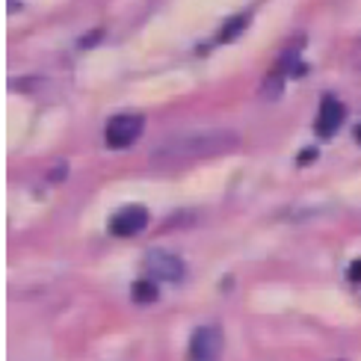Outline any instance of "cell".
Instances as JSON below:
<instances>
[{
    "label": "cell",
    "instance_id": "6da1fadb",
    "mask_svg": "<svg viewBox=\"0 0 361 361\" xmlns=\"http://www.w3.org/2000/svg\"><path fill=\"white\" fill-rule=\"evenodd\" d=\"M240 145V137L234 130H199V133H187L163 142L154 152V163H190V160H202V157H216V154H228Z\"/></svg>",
    "mask_w": 361,
    "mask_h": 361
},
{
    "label": "cell",
    "instance_id": "7a4b0ae2",
    "mask_svg": "<svg viewBox=\"0 0 361 361\" xmlns=\"http://www.w3.org/2000/svg\"><path fill=\"white\" fill-rule=\"evenodd\" d=\"M225 335L219 326H199L190 338L187 361H222Z\"/></svg>",
    "mask_w": 361,
    "mask_h": 361
},
{
    "label": "cell",
    "instance_id": "3957f363",
    "mask_svg": "<svg viewBox=\"0 0 361 361\" xmlns=\"http://www.w3.org/2000/svg\"><path fill=\"white\" fill-rule=\"evenodd\" d=\"M145 128V118L137 113H122V116H113L107 128H104V140H107L110 148H128L140 140V133Z\"/></svg>",
    "mask_w": 361,
    "mask_h": 361
},
{
    "label": "cell",
    "instance_id": "277c9868",
    "mask_svg": "<svg viewBox=\"0 0 361 361\" xmlns=\"http://www.w3.org/2000/svg\"><path fill=\"white\" fill-rule=\"evenodd\" d=\"M145 225H148V210L142 204H128L110 216V234L113 237H133V234H140Z\"/></svg>",
    "mask_w": 361,
    "mask_h": 361
},
{
    "label": "cell",
    "instance_id": "5b68a950",
    "mask_svg": "<svg viewBox=\"0 0 361 361\" xmlns=\"http://www.w3.org/2000/svg\"><path fill=\"white\" fill-rule=\"evenodd\" d=\"M145 269L148 276L157 281H180L184 279V261L169 252H148L145 255Z\"/></svg>",
    "mask_w": 361,
    "mask_h": 361
},
{
    "label": "cell",
    "instance_id": "8992f818",
    "mask_svg": "<svg viewBox=\"0 0 361 361\" xmlns=\"http://www.w3.org/2000/svg\"><path fill=\"white\" fill-rule=\"evenodd\" d=\"M343 116H347L343 104H341L335 95H323L317 122H314V130H317V137H323V140L335 137V133L341 130V125H343Z\"/></svg>",
    "mask_w": 361,
    "mask_h": 361
},
{
    "label": "cell",
    "instance_id": "52a82bcc",
    "mask_svg": "<svg viewBox=\"0 0 361 361\" xmlns=\"http://www.w3.org/2000/svg\"><path fill=\"white\" fill-rule=\"evenodd\" d=\"M130 296H133V302H140V305H152V302H157V284L152 279H137L130 288Z\"/></svg>",
    "mask_w": 361,
    "mask_h": 361
},
{
    "label": "cell",
    "instance_id": "ba28073f",
    "mask_svg": "<svg viewBox=\"0 0 361 361\" xmlns=\"http://www.w3.org/2000/svg\"><path fill=\"white\" fill-rule=\"evenodd\" d=\"M246 24H249V15H246V12L228 18V21H225V27H222V33H219V42H234V39L246 30Z\"/></svg>",
    "mask_w": 361,
    "mask_h": 361
},
{
    "label": "cell",
    "instance_id": "9c48e42d",
    "mask_svg": "<svg viewBox=\"0 0 361 361\" xmlns=\"http://www.w3.org/2000/svg\"><path fill=\"white\" fill-rule=\"evenodd\" d=\"M350 281H353V284H361V258L350 267Z\"/></svg>",
    "mask_w": 361,
    "mask_h": 361
},
{
    "label": "cell",
    "instance_id": "30bf717a",
    "mask_svg": "<svg viewBox=\"0 0 361 361\" xmlns=\"http://www.w3.org/2000/svg\"><path fill=\"white\" fill-rule=\"evenodd\" d=\"M101 36H104V33H101V30H98V33H89V36H86V39L80 42V48H89V44H92V42H98Z\"/></svg>",
    "mask_w": 361,
    "mask_h": 361
},
{
    "label": "cell",
    "instance_id": "8fae6325",
    "mask_svg": "<svg viewBox=\"0 0 361 361\" xmlns=\"http://www.w3.org/2000/svg\"><path fill=\"white\" fill-rule=\"evenodd\" d=\"M314 157H317V152H314V148H308V152L299 154V163H302V166H305V163H308V160H314Z\"/></svg>",
    "mask_w": 361,
    "mask_h": 361
},
{
    "label": "cell",
    "instance_id": "7c38bea8",
    "mask_svg": "<svg viewBox=\"0 0 361 361\" xmlns=\"http://www.w3.org/2000/svg\"><path fill=\"white\" fill-rule=\"evenodd\" d=\"M355 140H358V142H361V125H358V128H355Z\"/></svg>",
    "mask_w": 361,
    "mask_h": 361
}]
</instances>
